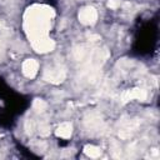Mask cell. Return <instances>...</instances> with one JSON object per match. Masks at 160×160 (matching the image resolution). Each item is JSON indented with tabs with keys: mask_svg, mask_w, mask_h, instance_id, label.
Returning a JSON list of instances; mask_svg holds the SVG:
<instances>
[{
	"mask_svg": "<svg viewBox=\"0 0 160 160\" xmlns=\"http://www.w3.org/2000/svg\"><path fill=\"white\" fill-rule=\"evenodd\" d=\"M79 16H80V20H81L82 22L90 24V22H92V21L95 20V18H96V12L94 11L92 8H86V9H84V10L80 12Z\"/></svg>",
	"mask_w": 160,
	"mask_h": 160,
	"instance_id": "cell-1",
	"label": "cell"
},
{
	"mask_svg": "<svg viewBox=\"0 0 160 160\" xmlns=\"http://www.w3.org/2000/svg\"><path fill=\"white\" fill-rule=\"evenodd\" d=\"M22 69H24L25 75H28V76H32V75L36 72L38 64H36V61H34V60H28V61H25Z\"/></svg>",
	"mask_w": 160,
	"mask_h": 160,
	"instance_id": "cell-2",
	"label": "cell"
},
{
	"mask_svg": "<svg viewBox=\"0 0 160 160\" xmlns=\"http://www.w3.org/2000/svg\"><path fill=\"white\" fill-rule=\"evenodd\" d=\"M59 130H61V131H59V135L60 136H69L70 132H71V128L68 124H64L61 128H59Z\"/></svg>",
	"mask_w": 160,
	"mask_h": 160,
	"instance_id": "cell-3",
	"label": "cell"
}]
</instances>
